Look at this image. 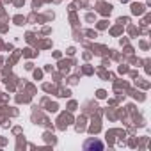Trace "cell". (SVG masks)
<instances>
[{
  "mask_svg": "<svg viewBox=\"0 0 151 151\" xmlns=\"http://www.w3.org/2000/svg\"><path fill=\"white\" fill-rule=\"evenodd\" d=\"M94 146H96L98 149H101V147H103V144H101V142H87V144H86V149H89V147H94Z\"/></svg>",
  "mask_w": 151,
  "mask_h": 151,
  "instance_id": "6da1fadb",
  "label": "cell"
}]
</instances>
